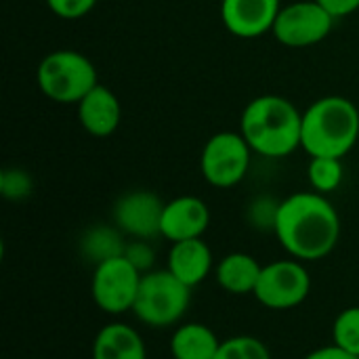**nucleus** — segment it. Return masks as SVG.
<instances>
[{
	"instance_id": "f257e3e1",
	"label": "nucleus",
	"mask_w": 359,
	"mask_h": 359,
	"mask_svg": "<svg viewBox=\"0 0 359 359\" xmlns=\"http://www.w3.org/2000/svg\"><path fill=\"white\" fill-rule=\"evenodd\" d=\"M273 231L292 259L322 261L339 244L341 219L326 196L299 191L276 206Z\"/></svg>"
},
{
	"instance_id": "f03ea898",
	"label": "nucleus",
	"mask_w": 359,
	"mask_h": 359,
	"mask_svg": "<svg viewBox=\"0 0 359 359\" xmlns=\"http://www.w3.org/2000/svg\"><path fill=\"white\" fill-rule=\"evenodd\" d=\"M240 133L255 154L286 158L301 147L303 114L286 97L263 95L246 105Z\"/></svg>"
},
{
	"instance_id": "7ed1b4c3",
	"label": "nucleus",
	"mask_w": 359,
	"mask_h": 359,
	"mask_svg": "<svg viewBox=\"0 0 359 359\" xmlns=\"http://www.w3.org/2000/svg\"><path fill=\"white\" fill-rule=\"evenodd\" d=\"M359 139V109L347 97L313 101L303 114L301 147L311 158H345Z\"/></svg>"
},
{
	"instance_id": "20e7f679",
	"label": "nucleus",
	"mask_w": 359,
	"mask_h": 359,
	"mask_svg": "<svg viewBox=\"0 0 359 359\" xmlns=\"http://www.w3.org/2000/svg\"><path fill=\"white\" fill-rule=\"evenodd\" d=\"M189 301L191 288L177 280L168 269L145 271L133 313L149 328H170L183 320Z\"/></svg>"
},
{
	"instance_id": "39448f33",
	"label": "nucleus",
	"mask_w": 359,
	"mask_h": 359,
	"mask_svg": "<svg viewBox=\"0 0 359 359\" xmlns=\"http://www.w3.org/2000/svg\"><path fill=\"white\" fill-rule=\"evenodd\" d=\"M38 86L55 103H80L97 84V69L78 50L61 48L46 55L38 65Z\"/></svg>"
},
{
	"instance_id": "423d86ee",
	"label": "nucleus",
	"mask_w": 359,
	"mask_h": 359,
	"mask_svg": "<svg viewBox=\"0 0 359 359\" xmlns=\"http://www.w3.org/2000/svg\"><path fill=\"white\" fill-rule=\"evenodd\" d=\"M141 278L143 271L137 269L126 255H118L97 263L90 280V294L95 305L109 316L133 311Z\"/></svg>"
},
{
	"instance_id": "0eeeda50",
	"label": "nucleus",
	"mask_w": 359,
	"mask_h": 359,
	"mask_svg": "<svg viewBox=\"0 0 359 359\" xmlns=\"http://www.w3.org/2000/svg\"><path fill=\"white\" fill-rule=\"evenodd\" d=\"M250 145L242 133L223 130L212 135L200 158V168L204 179L219 189H229L242 183L250 168Z\"/></svg>"
},
{
	"instance_id": "6e6552de",
	"label": "nucleus",
	"mask_w": 359,
	"mask_h": 359,
	"mask_svg": "<svg viewBox=\"0 0 359 359\" xmlns=\"http://www.w3.org/2000/svg\"><path fill=\"white\" fill-rule=\"evenodd\" d=\"M311 292V278L305 265L297 259L273 261L263 267L255 288L257 301L273 311H288L307 301Z\"/></svg>"
},
{
	"instance_id": "1a4fd4ad",
	"label": "nucleus",
	"mask_w": 359,
	"mask_h": 359,
	"mask_svg": "<svg viewBox=\"0 0 359 359\" xmlns=\"http://www.w3.org/2000/svg\"><path fill=\"white\" fill-rule=\"evenodd\" d=\"M334 17L318 0H299L282 6L271 34L290 48H305L328 38Z\"/></svg>"
},
{
	"instance_id": "9d476101",
	"label": "nucleus",
	"mask_w": 359,
	"mask_h": 359,
	"mask_svg": "<svg viewBox=\"0 0 359 359\" xmlns=\"http://www.w3.org/2000/svg\"><path fill=\"white\" fill-rule=\"evenodd\" d=\"M164 202L151 191H130L122 196L114 206L116 225L139 240L160 236Z\"/></svg>"
},
{
	"instance_id": "9b49d317",
	"label": "nucleus",
	"mask_w": 359,
	"mask_h": 359,
	"mask_svg": "<svg viewBox=\"0 0 359 359\" xmlns=\"http://www.w3.org/2000/svg\"><path fill=\"white\" fill-rule=\"evenodd\" d=\"M280 0H223L221 19L238 38H259L273 29L280 15Z\"/></svg>"
},
{
	"instance_id": "f8f14e48",
	"label": "nucleus",
	"mask_w": 359,
	"mask_h": 359,
	"mask_svg": "<svg viewBox=\"0 0 359 359\" xmlns=\"http://www.w3.org/2000/svg\"><path fill=\"white\" fill-rule=\"evenodd\" d=\"M210 225V210L202 198L179 196L164 204L160 236L168 242H183L202 238Z\"/></svg>"
},
{
	"instance_id": "ddd939ff",
	"label": "nucleus",
	"mask_w": 359,
	"mask_h": 359,
	"mask_svg": "<svg viewBox=\"0 0 359 359\" xmlns=\"http://www.w3.org/2000/svg\"><path fill=\"white\" fill-rule=\"evenodd\" d=\"M78 120L82 128L93 137L103 139L114 135L122 120V107L114 90L103 84H97L78 103Z\"/></svg>"
},
{
	"instance_id": "4468645a",
	"label": "nucleus",
	"mask_w": 359,
	"mask_h": 359,
	"mask_svg": "<svg viewBox=\"0 0 359 359\" xmlns=\"http://www.w3.org/2000/svg\"><path fill=\"white\" fill-rule=\"evenodd\" d=\"M166 269L185 286L196 288L212 271V252L202 238L175 242L168 252Z\"/></svg>"
},
{
	"instance_id": "2eb2a0df",
	"label": "nucleus",
	"mask_w": 359,
	"mask_h": 359,
	"mask_svg": "<svg viewBox=\"0 0 359 359\" xmlns=\"http://www.w3.org/2000/svg\"><path fill=\"white\" fill-rule=\"evenodd\" d=\"M93 359H147L141 334L122 322L103 326L93 341Z\"/></svg>"
},
{
	"instance_id": "dca6fc26",
	"label": "nucleus",
	"mask_w": 359,
	"mask_h": 359,
	"mask_svg": "<svg viewBox=\"0 0 359 359\" xmlns=\"http://www.w3.org/2000/svg\"><path fill=\"white\" fill-rule=\"evenodd\" d=\"M263 265L246 252H231L223 257L215 269L217 284L229 294H255Z\"/></svg>"
},
{
	"instance_id": "f3484780",
	"label": "nucleus",
	"mask_w": 359,
	"mask_h": 359,
	"mask_svg": "<svg viewBox=\"0 0 359 359\" xmlns=\"http://www.w3.org/2000/svg\"><path fill=\"white\" fill-rule=\"evenodd\" d=\"M221 347L212 328L200 322L181 324L170 337L172 359H215Z\"/></svg>"
},
{
	"instance_id": "a211bd4d",
	"label": "nucleus",
	"mask_w": 359,
	"mask_h": 359,
	"mask_svg": "<svg viewBox=\"0 0 359 359\" xmlns=\"http://www.w3.org/2000/svg\"><path fill=\"white\" fill-rule=\"evenodd\" d=\"M307 177H309L313 191H318L322 196L337 191L345 177L341 158H311Z\"/></svg>"
},
{
	"instance_id": "6ab92c4d",
	"label": "nucleus",
	"mask_w": 359,
	"mask_h": 359,
	"mask_svg": "<svg viewBox=\"0 0 359 359\" xmlns=\"http://www.w3.org/2000/svg\"><path fill=\"white\" fill-rule=\"evenodd\" d=\"M124 250H126V246H122L120 233H116L109 227H97L84 236V252L90 259H95V263L124 255Z\"/></svg>"
},
{
	"instance_id": "aec40b11",
	"label": "nucleus",
	"mask_w": 359,
	"mask_h": 359,
	"mask_svg": "<svg viewBox=\"0 0 359 359\" xmlns=\"http://www.w3.org/2000/svg\"><path fill=\"white\" fill-rule=\"evenodd\" d=\"M215 359H271V353L269 347L257 337L240 334L221 341V347Z\"/></svg>"
},
{
	"instance_id": "412c9836",
	"label": "nucleus",
	"mask_w": 359,
	"mask_h": 359,
	"mask_svg": "<svg viewBox=\"0 0 359 359\" xmlns=\"http://www.w3.org/2000/svg\"><path fill=\"white\" fill-rule=\"evenodd\" d=\"M332 343L359 358V307L343 309L332 324Z\"/></svg>"
},
{
	"instance_id": "4be33fe9",
	"label": "nucleus",
	"mask_w": 359,
	"mask_h": 359,
	"mask_svg": "<svg viewBox=\"0 0 359 359\" xmlns=\"http://www.w3.org/2000/svg\"><path fill=\"white\" fill-rule=\"evenodd\" d=\"M0 191L4 198L19 200L32 191V181L25 172L21 170H4L0 177Z\"/></svg>"
},
{
	"instance_id": "5701e85b",
	"label": "nucleus",
	"mask_w": 359,
	"mask_h": 359,
	"mask_svg": "<svg viewBox=\"0 0 359 359\" xmlns=\"http://www.w3.org/2000/svg\"><path fill=\"white\" fill-rule=\"evenodd\" d=\"M48 8L61 19H80L93 11L97 0H46Z\"/></svg>"
},
{
	"instance_id": "b1692460",
	"label": "nucleus",
	"mask_w": 359,
	"mask_h": 359,
	"mask_svg": "<svg viewBox=\"0 0 359 359\" xmlns=\"http://www.w3.org/2000/svg\"><path fill=\"white\" fill-rule=\"evenodd\" d=\"M124 255L130 259V263L137 267V269H141L143 273L149 269V265L154 263V250L145 244V242H137V244H133V246H126V250H124Z\"/></svg>"
},
{
	"instance_id": "393cba45",
	"label": "nucleus",
	"mask_w": 359,
	"mask_h": 359,
	"mask_svg": "<svg viewBox=\"0 0 359 359\" xmlns=\"http://www.w3.org/2000/svg\"><path fill=\"white\" fill-rule=\"evenodd\" d=\"M334 19L339 17H347L351 13H355L359 8V0H318Z\"/></svg>"
},
{
	"instance_id": "a878e982",
	"label": "nucleus",
	"mask_w": 359,
	"mask_h": 359,
	"mask_svg": "<svg viewBox=\"0 0 359 359\" xmlns=\"http://www.w3.org/2000/svg\"><path fill=\"white\" fill-rule=\"evenodd\" d=\"M303 359H359L358 355H353V353H349V351H345V349H341V347H337L334 343L332 345H328V347H322V349H316V351H311L307 358Z\"/></svg>"
}]
</instances>
